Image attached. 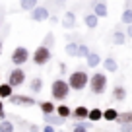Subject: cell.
Here are the masks:
<instances>
[{
  "label": "cell",
  "mask_w": 132,
  "mask_h": 132,
  "mask_svg": "<svg viewBox=\"0 0 132 132\" xmlns=\"http://www.w3.org/2000/svg\"><path fill=\"white\" fill-rule=\"evenodd\" d=\"M89 86H91V91L93 93H103L105 91V87H107V76L103 74V72H97V74H93L91 76V80H89Z\"/></svg>",
  "instance_id": "obj_1"
},
{
  "label": "cell",
  "mask_w": 132,
  "mask_h": 132,
  "mask_svg": "<svg viewBox=\"0 0 132 132\" xmlns=\"http://www.w3.org/2000/svg\"><path fill=\"white\" fill-rule=\"evenodd\" d=\"M68 86H70L72 89H76V91L84 89V87L87 86V74H86V72H82V70L70 74V82H68Z\"/></svg>",
  "instance_id": "obj_2"
},
{
  "label": "cell",
  "mask_w": 132,
  "mask_h": 132,
  "mask_svg": "<svg viewBox=\"0 0 132 132\" xmlns=\"http://www.w3.org/2000/svg\"><path fill=\"white\" fill-rule=\"evenodd\" d=\"M68 91H70V86L62 80H54L53 86H51V93H53L54 99H64L68 95Z\"/></svg>",
  "instance_id": "obj_3"
},
{
  "label": "cell",
  "mask_w": 132,
  "mask_h": 132,
  "mask_svg": "<svg viewBox=\"0 0 132 132\" xmlns=\"http://www.w3.org/2000/svg\"><path fill=\"white\" fill-rule=\"evenodd\" d=\"M49 58H51V51H49V47H47V45L39 47V49L33 53V62H35V64H39V66L47 64V62H49Z\"/></svg>",
  "instance_id": "obj_4"
},
{
  "label": "cell",
  "mask_w": 132,
  "mask_h": 132,
  "mask_svg": "<svg viewBox=\"0 0 132 132\" xmlns=\"http://www.w3.org/2000/svg\"><path fill=\"white\" fill-rule=\"evenodd\" d=\"M29 58V53H27V49L25 47H18L16 51L12 53V62L16 66H21V64H25V60Z\"/></svg>",
  "instance_id": "obj_5"
},
{
  "label": "cell",
  "mask_w": 132,
  "mask_h": 132,
  "mask_svg": "<svg viewBox=\"0 0 132 132\" xmlns=\"http://www.w3.org/2000/svg\"><path fill=\"white\" fill-rule=\"evenodd\" d=\"M23 80H25V72L20 70V68H16V70H12V72L8 74V84H10L12 87L21 86V84H23Z\"/></svg>",
  "instance_id": "obj_6"
},
{
  "label": "cell",
  "mask_w": 132,
  "mask_h": 132,
  "mask_svg": "<svg viewBox=\"0 0 132 132\" xmlns=\"http://www.w3.org/2000/svg\"><path fill=\"white\" fill-rule=\"evenodd\" d=\"M10 103L12 105H35V99L33 97H27V95H10Z\"/></svg>",
  "instance_id": "obj_7"
},
{
  "label": "cell",
  "mask_w": 132,
  "mask_h": 132,
  "mask_svg": "<svg viewBox=\"0 0 132 132\" xmlns=\"http://www.w3.org/2000/svg\"><path fill=\"white\" fill-rule=\"evenodd\" d=\"M31 18L35 21H45V20H49V10L43 8V6H35L31 10Z\"/></svg>",
  "instance_id": "obj_8"
},
{
  "label": "cell",
  "mask_w": 132,
  "mask_h": 132,
  "mask_svg": "<svg viewBox=\"0 0 132 132\" xmlns=\"http://www.w3.org/2000/svg\"><path fill=\"white\" fill-rule=\"evenodd\" d=\"M103 68L107 72H117V70H119V64L115 62V58H105V60H103Z\"/></svg>",
  "instance_id": "obj_9"
},
{
  "label": "cell",
  "mask_w": 132,
  "mask_h": 132,
  "mask_svg": "<svg viewBox=\"0 0 132 132\" xmlns=\"http://www.w3.org/2000/svg\"><path fill=\"white\" fill-rule=\"evenodd\" d=\"M87 119L89 120H101L103 119V111L101 109H91V111H87Z\"/></svg>",
  "instance_id": "obj_10"
},
{
  "label": "cell",
  "mask_w": 132,
  "mask_h": 132,
  "mask_svg": "<svg viewBox=\"0 0 132 132\" xmlns=\"http://www.w3.org/2000/svg\"><path fill=\"white\" fill-rule=\"evenodd\" d=\"M12 95V86L10 84H0V97H10Z\"/></svg>",
  "instance_id": "obj_11"
},
{
  "label": "cell",
  "mask_w": 132,
  "mask_h": 132,
  "mask_svg": "<svg viewBox=\"0 0 132 132\" xmlns=\"http://www.w3.org/2000/svg\"><path fill=\"white\" fill-rule=\"evenodd\" d=\"M74 117H76V119H87V107L80 105V107L74 111Z\"/></svg>",
  "instance_id": "obj_12"
},
{
  "label": "cell",
  "mask_w": 132,
  "mask_h": 132,
  "mask_svg": "<svg viewBox=\"0 0 132 132\" xmlns=\"http://www.w3.org/2000/svg\"><path fill=\"white\" fill-rule=\"evenodd\" d=\"M86 25L87 27H97V16H95V14H87L86 16Z\"/></svg>",
  "instance_id": "obj_13"
},
{
  "label": "cell",
  "mask_w": 132,
  "mask_h": 132,
  "mask_svg": "<svg viewBox=\"0 0 132 132\" xmlns=\"http://www.w3.org/2000/svg\"><path fill=\"white\" fill-rule=\"evenodd\" d=\"M113 97L119 99V101H122V99L126 97V91H124V87H119V86H117L115 91H113Z\"/></svg>",
  "instance_id": "obj_14"
},
{
  "label": "cell",
  "mask_w": 132,
  "mask_h": 132,
  "mask_svg": "<svg viewBox=\"0 0 132 132\" xmlns=\"http://www.w3.org/2000/svg\"><path fill=\"white\" fill-rule=\"evenodd\" d=\"M117 120H119V122H130L132 124V113H119V115H117Z\"/></svg>",
  "instance_id": "obj_15"
},
{
  "label": "cell",
  "mask_w": 132,
  "mask_h": 132,
  "mask_svg": "<svg viewBox=\"0 0 132 132\" xmlns=\"http://www.w3.org/2000/svg\"><path fill=\"white\" fill-rule=\"evenodd\" d=\"M99 64V54L87 53V66H97Z\"/></svg>",
  "instance_id": "obj_16"
},
{
  "label": "cell",
  "mask_w": 132,
  "mask_h": 132,
  "mask_svg": "<svg viewBox=\"0 0 132 132\" xmlns=\"http://www.w3.org/2000/svg\"><path fill=\"white\" fill-rule=\"evenodd\" d=\"M117 115H119L117 109H107V111L103 113V119L105 120H117Z\"/></svg>",
  "instance_id": "obj_17"
},
{
  "label": "cell",
  "mask_w": 132,
  "mask_h": 132,
  "mask_svg": "<svg viewBox=\"0 0 132 132\" xmlns=\"http://www.w3.org/2000/svg\"><path fill=\"white\" fill-rule=\"evenodd\" d=\"M95 16L97 18H105L107 16V6L105 4H97L95 6Z\"/></svg>",
  "instance_id": "obj_18"
},
{
  "label": "cell",
  "mask_w": 132,
  "mask_h": 132,
  "mask_svg": "<svg viewBox=\"0 0 132 132\" xmlns=\"http://www.w3.org/2000/svg\"><path fill=\"white\" fill-rule=\"evenodd\" d=\"M74 21H76L74 14H72V12H66V18H64V27H72V25H74Z\"/></svg>",
  "instance_id": "obj_19"
},
{
  "label": "cell",
  "mask_w": 132,
  "mask_h": 132,
  "mask_svg": "<svg viewBox=\"0 0 132 132\" xmlns=\"http://www.w3.org/2000/svg\"><path fill=\"white\" fill-rule=\"evenodd\" d=\"M56 113H58V117H60V119H66V117H70V109L66 107V105H60V107L56 109Z\"/></svg>",
  "instance_id": "obj_20"
},
{
  "label": "cell",
  "mask_w": 132,
  "mask_h": 132,
  "mask_svg": "<svg viewBox=\"0 0 132 132\" xmlns=\"http://www.w3.org/2000/svg\"><path fill=\"white\" fill-rule=\"evenodd\" d=\"M31 89H33V91H41V89H43V80H41V78L31 80Z\"/></svg>",
  "instance_id": "obj_21"
},
{
  "label": "cell",
  "mask_w": 132,
  "mask_h": 132,
  "mask_svg": "<svg viewBox=\"0 0 132 132\" xmlns=\"http://www.w3.org/2000/svg\"><path fill=\"white\" fill-rule=\"evenodd\" d=\"M37 6V0H21V8L23 10H33Z\"/></svg>",
  "instance_id": "obj_22"
},
{
  "label": "cell",
  "mask_w": 132,
  "mask_h": 132,
  "mask_svg": "<svg viewBox=\"0 0 132 132\" xmlns=\"http://www.w3.org/2000/svg\"><path fill=\"white\" fill-rule=\"evenodd\" d=\"M0 130H2V132H12V130H14V124L2 119V122H0Z\"/></svg>",
  "instance_id": "obj_23"
},
{
  "label": "cell",
  "mask_w": 132,
  "mask_h": 132,
  "mask_svg": "<svg viewBox=\"0 0 132 132\" xmlns=\"http://www.w3.org/2000/svg\"><path fill=\"white\" fill-rule=\"evenodd\" d=\"M66 53L70 54V56H76V54H78V45H76V43H70V45H66Z\"/></svg>",
  "instance_id": "obj_24"
},
{
  "label": "cell",
  "mask_w": 132,
  "mask_h": 132,
  "mask_svg": "<svg viewBox=\"0 0 132 132\" xmlns=\"http://www.w3.org/2000/svg\"><path fill=\"white\" fill-rule=\"evenodd\" d=\"M41 111L43 113H53L54 111V105L51 103V101H45V103H41Z\"/></svg>",
  "instance_id": "obj_25"
},
{
  "label": "cell",
  "mask_w": 132,
  "mask_h": 132,
  "mask_svg": "<svg viewBox=\"0 0 132 132\" xmlns=\"http://www.w3.org/2000/svg\"><path fill=\"white\" fill-rule=\"evenodd\" d=\"M122 21H124V23H132V10H124Z\"/></svg>",
  "instance_id": "obj_26"
},
{
  "label": "cell",
  "mask_w": 132,
  "mask_h": 132,
  "mask_svg": "<svg viewBox=\"0 0 132 132\" xmlns=\"http://www.w3.org/2000/svg\"><path fill=\"white\" fill-rule=\"evenodd\" d=\"M113 39H115V43H117V45H122V43H124V33L117 31V33H115V37H113Z\"/></svg>",
  "instance_id": "obj_27"
},
{
  "label": "cell",
  "mask_w": 132,
  "mask_h": 132,
  "mask_svg": "<svg viewBox=\"0 0 132 132\" xmlns=\"http://www.w3.org/2000/svg\"><path fill=\"white\" fill-rule=\"evenodd\" d=\"M45 120H47V122H51V124H54V122H60V120H58V119H54V117H53V113H45Z\"/></svg>",
  "instance_id": "obj_28"
},
{
  "label": "cell",
  "mask_w": 132,
  "mask_h": 132,
  "mask_svg": "<svg viewBox=\"0 0 132 132\" xmlns=\"http://www.w3.org/2000/svg\"><path fill=\"white\" fill-rule=\"evenodd\" d=\"M87 53H89V51H87L86 45H80L78 47V54H80V56H87Z\"/></svg>",
  "instance_id": "obj_29"
},
{
  "label": "cell",
  "mask_w": 132,
  "mask_h": 132,
  "mask_svg": "<svg viewBox=\"0 0 132 132\" xmlns=\"http://www.w3.org/2000/svg\"><path fill=\"white\" fill-rule=\"evenodd\" d=\"M89 128V124L87 122H78V124H74V130H87Z\"/></svg>",
  "instance_id": "obj_30"
},
{
  "label": "cell",
  "mask_w": 132,
  "mask_h": 132,
  "mask_svg": "<svg viewBox=\"0 0 132 132\" xmlns=\"http://www.w3.org/2000/svg\"><path fill=\"white\" fill-rule=\"evenodd\" d=\"M6 119V113H4V105H2V101H0V120Z\"/></svg>",
  "instance_id": "obj_31"
},
{
  "label": "cell",
  "mask_w": 132,
  "mask_h": 132,
  "mask_svg": "<svg viewBox=\"0 0 132 132\" xmlns=\"http://www.w3.org/2000/svg\"><path fill=\"white\" fill-rule=\"evenodd\" d=\"M45 130H47V132H53V130H54V126H53V124H47Z\"/></svg>",
  "instance_id": "obj_32"
},
{
  "label": "cell",
  "mask_w": 132,
  "mask_h": 132,
  "mask_svg": "<svg viewBox=\"0 0 132 132\" xmlns=\"http://www.w3.org/2000/svg\"><path fill=\"white\" fill-rule=\"evenodd\" d=\"M128 35L132 37V23H128Z\"/></svg>",
  "instance_id": "obj_33"
},
{
  "label": "cell",
  "mask_w": 132,
  "mask_h": 132,
  "mask_svg": "<svg viewBox=\"0 0 132 132\" xmlns=\"http://www.w3.org/2000/svg\"><path fill=\"white\" fill-rule=\"evenodd\" d=\"M0 54H2V41H0Z\"/></svg>",
  "instance_id": "obj_34"
}]
</instances>
